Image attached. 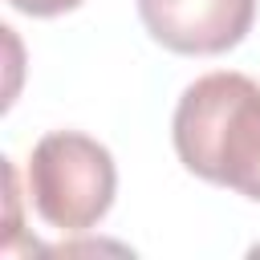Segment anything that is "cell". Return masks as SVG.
Segmentation results:
<instances>
[{
    "label": "cell",
    "mask_w": 260,
    "mask_h": 260,
    "mask_svg": "<svg viewBox=\"0 0 260 260\" xmlns=\"http://www.w3.org/2000/svg\"><path fill=\"white\" fill-rule=\"evenodd\" d=\"M179 162L260 203V85L244 73H207L183 89L171 122Z\"/></svg>",
    "instance_id": "cell-1"
},
{
    "label": "cell",
    "mask_w": 260,
    "mask_h": 260,
    "mask_svg": "<svg viewBox=\"0 0 260 260\" xmlns=\"http://www.w3.org/2000/svg\"><path fill=\"white\" fill-rule=\"evenodd\" d=\"M8 4L28 16H61V12H73L81 0H8Z\"/></svg>",
    "instance_id": "cell-4"
},
{
    "label": "cell",
    "mask_w": 260,
    "mask_h": 260,
    "mask_svg": "<svg viewBox=\"0 0 260 260\" xmlns=\"http://www.w3.org/2000/svg\"><path fill=\"white\" fill-rule=\"evenodd\" d=\"M118 171L110 150L77 130H53L32 146L28 199L57 232H89L114 203Z\"/></svg>",
    "instance_id": "cell-2"
},
{
    "label": "cell",
    "mask_w": 260,
    "mask_h": 260,
    "mask_svg": "<svg viewBox=\"0 0 260 260\" xmlns=\"http://www.w3.org/2000/svg\"><path fill=\"white\" fill-rule=\"evenodd\" d=\"M138 16L162 49L215 57L252 32L256 0H138Z\"/></svg>",
    "instance_id": "cell-3"
}]
</instances>
